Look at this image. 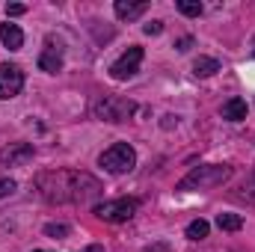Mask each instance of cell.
Segmentation results:
<instances>
[{
  "label": "cell",
  "mask_w": 255,
  "mask_h": 252,
  "mask_svg": "<svg viewBox=\"0 0 255 252\" xmlns=\"http://www.w3.org/2000/svg\"><path fill=\"white\" fill-rule=\"evenodd\" d=\"M36 187L42 193L45 202L65 205V202H86L92 196H98V178L89 172H74V169H54V172H42L36 178Z\"/></svg>",
  "instance_id": "cell-1"
},
{
  "label": "cell",
  "mask_w": 255,
  "mask_h": 252,
  "mask_svg": "<svg viewBox=\"0 0 255 252\" xmlns=\"http://www.w3.org/2000/svg\"><path fill=\"white\" fill-rule=\"evenodd\" d=\"M232 178V166H220V163H208V166H196L190 169L181 181L178 190H208V187H220Z\"/></svg>",
  "instance_id": "cell-2"
},
{
  "label": "cell",
  "mask_w": 255,
  "mask_h": 252,
  "mask_svg": "<svg viewBox=\"0 0 255 252\" xmlns=\"http://www.w3.org/2000/svg\"><path fill=\"white\" fill-rule=\"evenodd\" d=\"M98 166H104V169L113 172V175H125V172H130V169L136 166V151H133L128 142H116V145H110L107 151H101Z\"/></svg>",
  "instance_id": "cell-3"
},
{
  "label": "cell",
  "mask_w": 255,
  "mask_h": 252,
  "mask_svg": "<svg viewBox=\"0 0 255 252\" xmlns=\"http://www.w3.org/2000/svg\"><path fill=\"white\" fill-rule=\"evenodd\" d=\"M136 211H139V199H133V196H122V199H110V202L95 205V217L104 223H128Z\"/></svg>",
  "instance_id": "cell-4"
},
{
  "label": "cell",
  "mask_w": 255,
  "mask_h": 252,
  "mask_svg": "<svg viewBox=\"0 0 255 252\" xmlns=\"http://www.w3.org/2000/svg\"><path fill=\"white\" fill-rule=\"evenodd\" d=\"M95 116L101 119V122H125L128 116H133L136 113V104L130 101V98H116V95H107V98H101V101H95Z\"/></svg>",
  "instance_id": "cell-5"
},
{
  "label": "cell",
  "mask_w": 255,
  "mask_h": 252,
  "mask_svg": "<svg viewBox=\"0 0 255 252\" xmlns=\"http://www.w3.org/2000/svg\"><path fill=\"white\" fill-rule=\"evenodd\" d=\"M24 89V71L15 63H3L0 65V101L15 98Z\"/></svg>",
  "instance_id": "cell-6"
},
{
  "label": "cell",
  "mask_w": 255,
  "mask_h": 252,
  "mask_svg": "<svg viewBox=\"0 0 255 252\" xmlns=\"http://www.w3.org/2000/svg\"><path fill=\"white\" fill-rule=\"evenodd\" d=\"M139 63H142V48H139V45H130L128 54H122L116 63L110 65V77H113V80H128V77L136 74Z\"/></svg>",
  "instance_id": "cell-7"
},
{
  "label": "cell",
  "mask_w": 255,
  "mask_h": 252,
  "mask_svg": "<svg viewBox=\"0 0 255 252\" xmlns=\"http://www.w3.org/2000/svg\"><path fill=\"white\" fill-rule=\"evenodd\" d=\"M27 160H33V145L30 142H9L0 151V166H21Z\"/></svg>",
  "instance_id": "cell-8"
},
{
  "label": "cell",
  "mask_w": 255,
  "mask_h": 252,
  "mask_svg": "<svg viewBox=\"0 0 255 252\" xmlns=\"http://www.w3.org/2000/svg\"><path fill=\"white\" fill-rule=\"evenodd\" d=\"M39 68L48 71V74H57L63 68V48H54V42H48V48L39 57Z\"/></svg>",
  "instance_id": "cell-9"
},
{
  "label": "cell",
  "mask_w": 255,
  "mask_h": 252,
  "mask_svg": "<svg viewBox=\"0 0 255 252\" xmlns=\"http://www.w3.org/2000/svg\"><path fill=\"white\" fill-rule=\"evenodd\" d=\"M0 42L9 48V51H21L24 45V33L18 24H0Z\"/></svg>",
  "instance_id": "cell-10"
},
{
  "label": "cell",
  "mask_w": 255,
  "mask_h": 252,
  "mask_svg": "<svg viewBox=\"0 0 255 252\" xmlns=\"http://www.w3.org/2000/svg\"><path fill=\"white\" fill-rule=\"evenodd\" d=\"M113 9H116V15H119L122 21H133V18H139V15L148 9V3H142V0H139V3H130V0H116V6H113Z\"/></svg>",
  "instance_id": "cell-11"
},
{
  "label": "cell",
  "mask_w": 255,
  "mask_h": 252,
  "mask_svg": "<svg viewBox=\"0 0 255 252\" xmlns=\"http://www.w3.org/2000/svg\"><path fill=\"white\" fill-rule=\"evenodd\" d=\"M223 119H229V122L247 119V101H244V98H229V101L223 104Z\"/></svg>",
  "instance_id": "cell-12"
},
{
  "label": "cell",
  "mask_w": 255,
  "mask_h": 252,
  "mask_svg": "<svg viewBox=\"0 0 255 252\" xmlns=\"http://www.w3.org/2000/svg\"><path fill=\"white\" fill-rule=\"evenodd\" d=\"M220 71V63L214 60V57H199L196 63H193V74L196 77H211V74H217Z\"/></svg>",
  "instance_id": "cell-13"
},
{
  "label": "cell",
  "mask_w": 255,
  "mask_h": 252,
  "mask_svg": "<svg viewBox=\"0 0 255 252\" xmlns=\"http://www.w3.org/2000/svg\"><path fill=\"white\" fill-rule=\"evenodd\" d=\"M217 226H220L223 232H238V229L244 226V217H241V214H220V217H217Z\"/></svg>",
  "instance_id": "cell-14"
},
{
  "label": "cell",
  "mask_w": 255,
  "mask_h": 252,
  "mask_svg": "<svg viewBox=\"0 0 255 252\" xmlns=\"http://www.w3.org/2000/svg\"><path fill=\"white\" fill-rule=\"evenodd\" d=\"M208 232H211V226H208L205 220H193L190 226H187V238H190V241H205Z\"/></svg>",
  "instance_id": "cell-15"
},
{
  "label": "cell",
  "mask_w": 255,
  "mask_h": 252,
  "mask_svg": "<svg viewBox=\"0 0 255 252\" xmlns=\"http://www.w3.org/2000/svg\"><path fill=\"white\" fill-rule=\"evenodd\" d=\"M178 12H184L190 18H199L202 15V3L199 0H178Z\"/></svg>",
  "instance_id": "cell-16"
},
{
  "label": "cell",
  "mask_w": 255,
  "mask_h": 252,
  "mask_svg": "<svg viewBox=\"0 0 255 252\" xmlns=\"http://www.w3.org/2000/svg\"><path fill=\"white\" fill-rule=\"evenodd\" d=\"M45 235L48 238H65L68 235V226H63V223H48L45 226Z\"/></svg>",
  "instance_id": "cell-17"
},
{
  "label": "cell",
  "mask_w": 255,
  "mask_h": 252,
  "mask_svg": "<svg viewBox=\"0 0 255 252\" xmlns=\"http://www.w3.org/2000/svg\"><path fill=\"white\" fill-rule=\"evenodd\" d=\"M241 190H247V193H241L238 199H244V202H250V205H255V175H253V178H247V184H244Z\"/></svg>",
  "instance_id": "cell-18"
},
{
  "label": "cell",
  "mask_w": 255,
  "mask_h": 252,
  "mask_svg": "<svg viewBox=\"0 0 255 252\" xmlns=\"http://www.w3.org/2000/svg\"><path fill=\"white\" fill-rule=\"evenodd\" d=\"M15 187H18V184H15L12 178H0V199L12 196V193H15Z\"/></svg>",
  "instance_id": "cell-19"
},
{
  "label": "cell",
  "mask_w": 255,
  "mask_h": 252,
  "mask_svg": "<svg viewBox=\"0 0 255 252\" xmlns=\"http://www.w3.org/2000/svg\"><path fill=\"white\" fill-rule=\"evenodd\" d=\"M142 30H145V36H157V33L163 30V21H148Z\"/></svg>",
  "instance_id": "cell-20"
},
{
  "label": "cell",
  "mask_w": 255,
  "mask_h": 252,
  "mask_svg": "<svg viewBox=\"0 0 255 252\" xmlns=\"http://www.w3.org/2000/svg\"><path fill=\"white\" fill-rule=\"evenodd\" d=\"M24 12H27V6H24V3H12V6H6V15H9V18L24 15Z\"/></svg>",
  "instance_id": "cell-21"
},
{
  "label": "cell",
  "mask_w": 255,
  "mask_h": 252,
  "mask_svg": "<svg viewBox=\"0 0 255 252\" xmlns=\"http://www.w3.org/2000/svg\"><path fill=\"white\" fill-rule=\"evenodd\" d=\"M142 252H172V250H169V244H151V247H145Z\"/></svg>",
  "instance_id": "cell-22"
},
{
  "label": "cell",
  "mask_w": 255,
  "mask_h": 252,
  "mask_svg": "<svg viewBox=\"0 0 255 252\" xmlns=\"http://www.w3.org/2000/svg\"><path fill=\"white\" fill-rule=\"evenodd\" d=\"M190 45H193V39H187V36H184V39H178V45H175V48H178V51L184 54V51H187Z\"/></svg>",
  "instance_id": "cell-23"
},
{
  "label": "cell",
  "mask_w": 255,
  "mask_h": 252,
  "mask_svg": "<svg viewBox=\"0 0 255 252\" xmlns=\"http://www.w3.org/2000/svg\"><path fill=\"white\" fill-rule=\"evenodd\" d=\"M83 252H104L101 247H89V250H83Z\"/></svg>",
  "instance_id": "cell-24"
},
{
  "label": "cell",
  "mask_w": 255,
  "mask_h": 252,
  "mask_svg": "<svg viewBox=\"0 0 255 252\" xmlns=\"http://www.w3.org/2000/svg\"><path fill=\"white\" fill-rule=\"evenodd\" d=\"M33 252H48V250H33Z\"/></svg>",
  "instance_id": "cell-25"
},
{
  "label": "cell",
  "mask_w": 255,
  "mask_h": 252,
  "mask_svg": "<svg viewBox=\"0 0 255 252\" xmlns=\"http://www.w3.org/2000/svg\"><path fill=\"white\" fill-rule=\"evenodd\" d=\"M253 54H255V51H253Z\"/></svg>",
  "instance_id": "cell-26"
}]
</instances>
